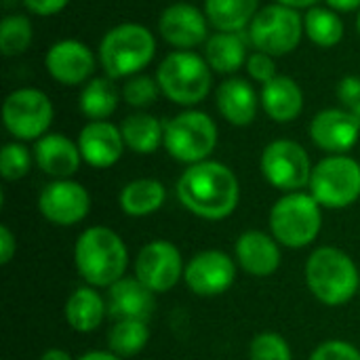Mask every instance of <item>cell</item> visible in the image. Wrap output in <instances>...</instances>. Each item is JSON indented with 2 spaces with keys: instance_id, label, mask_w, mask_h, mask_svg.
<instances>
[{
  "instance_id": "34",
  "label": "cell",
  "mask_w": 360,
  "mask_h": 360,
  "mask_svg": "<svg viewBox=\"0 0 360 360\" xmlns=\"http://www.w3.org/2000/svg\"><path fill=\"white\" fill-rule=\"evenodd\" d=\"M249 360H293V352L281 333L264 331L251 340Z\"/></svg>"
},
{
  "instance_id": "25",
  "label": "cell",
  "mask_w": 360,
  "mask_h": 360,
  "mask_svg": "<svg viewBox=\"0 0 360 360\" xmlns=\"http://www.w3.org/2000/svg\"><path fill=\"white\" fill-rule=\"evenodd\" d=\"M167 200V188L154 177H139L129 181L118 196L120 209L129 217H148L162 209Z\"/></svg>"
},
{
  "instance_id": "9",
  "label": "cell",
  "mask_w": 360,
  "mask_h": 360,
  "mask_svg": "<svg viewBox=\"0 0 360 360\" xmlns=\"http://www.w3.org/2000/svg\"><path fill=\"white\" fill-rule=\"evenodd\" d=\"M304 36V17L285 4H270L257 11L249 25V40L262 53L272 57L289 55Z\"/></svg>"
},
{
  "instance_id": "4",
  "label": "cell",
  "mask_w": 360,
  "mask_h": 360,
  "mask_svg": "<svg viewBox=\"0 0 360 360\" xmlns=\"http://www.w3.org/2000/svg\"><path fill=\"white\" fill-rule=\"evenodd\" d=\"M156 55V40L141 23H120L105 32L99 42V61L110 78L139 74Z\"/></svg>"
},
{
  "instance_id": "7",
  "label": "cell",
  "mask_w": 360,
  "mask_h": 360,
  "mask_svg": "<svg viewBox=\"0 0 360 360\" xmlns=\"http://www.w3.org/2000/svg\"><path fill=\"white\" fill-rule=\"evenodd\" d=\"M217 139L215 120L200 110H186L165 122V150L188 167L209 160Z\"/></svg>"
},
{
  "instance_id": "21",
  "label": "cell",
  "mask_w": 360,
  "mask_h": 360,
  "mask_svg": "<svg viewBox=\"0 0 360 360\" xmlns=\"http://www.w3.org/2000/svg\"><path fill=\"white\" fill-rule=\"evenodd\" d=\"M34 162L53 179H72V175L80 169L82 154L78 141H72L59 133H46L34 146Z\"/></svg>"
},
{
  "instance_id": "2",
  "label": "cell",
  "mask_w": 360,
  "mask_h": 360,
  "mask_svg": "<svg viewBox=\"0 0 360 360\" xmlns=\"http://www.w3.org/2000/svg\"><path fill=\"white\" fill-rule=\"evenodd\" d=\"M74 266L80 278L95 289H110L124 278L129 249L118 232L108 226H91L76 238Z\"/></svg>"
},
{
  "instance_id": "39",
  "label": "cell",
  "mask_w": 360,
  "mask_h": 360,
  "mask_svg": "<svg viewBox=\"0 0 360 360\" xmlns=\"http://www.w3.org/2000/svg\"><path fill=\"white\" fill-rule=\"evenodd\" d=\"M68 2L70 0H23L25 8L34 15H40V17H49V15L63 11L68 6Z\"/></svg>"
},
{
  "instance_id": "29",
  "label": "cell",
  "mask_w": 360,
  "mask_h": 360,
  "mask_svg": "<svg viewBox=\"0 0 360 360\" xmlns=\"http://www.w3.org/2000/svg\"><path fill=\"white\" fill-rule=\"evenodd\" d=\"M78 108L89 120H108L118 108V89L114 84V78H91L80 91Z\"/></svg>"
},
{
  "instance_id": "12",
  "label": "cell",
  "mask_w": 360,
  "mask_h": 360,
  "mask_svg": "<svg viewBox=\"0 0 360 360\" xmlns=\"http://www.w3.org/2000/svg\"><path fill=\"white\" fill-rule=\"evenodd\" d=\"M184 272L181 251L171 240L156 238L143 245L135 257V276L156 295L171 291L184 278Z\"/></svg>"
},
{
  "instance_id": "17",
  "label": "cell",
  "mask_w": 360,
  "mask_h": 360,
  "mask_svg": "<svg viewBox=\"0 0 360 360\" xmlns=\"http://www.w3.org/2000/svg\"><path fill=\"white\" fill-rule=\"evenodd\" d=\"M160 36L179 51H190L202 44L207 38V17L188 2H175L167 6L158 19Z\"/></svg>"
},
{
  "instance_id": "11",
  "label": "cell",
  "mask_w": 360,
  "mask_h": 360,
  "mask_svg": "<svg viewBox=\"0 0 360 360\" xmlns=\"http://www.w3.org/2000/svg\"><path fill=\"white\" fill-rule=\"evenodd\" d=\"M259 169L272 188L283 192H300L310 186L314 167L302 143L293 139H276L264 148Z\"/></svg>"
},
{
  "instance_id": "14",
  "label": "cell",
  "mask_w": 360,
  "mask_h": 360,
  "mask_svg": "<svg viewBox=\"0 0 360 360\" xmlns=\"http://www.w3.org/2000/svg\"><path fill=\"white\" fill-rule=\"evenodd\" d=\"M38 211L55 226H76L91 211V194L74 179H53L38 196Z\"/></svg>"
},
{
  "instance_id": "27",
  "label": "cell",
  "mask_w": 360,
  "mask_h": 360,
  "mask_svg": "<svg viewBox=\"0 0 360 360\" xmlns=\"http://www.w3.org/2000/svg\"><path fill=\"white\" fill-rule=\"evenodd\" d=\"M120 133L124 146L135 154H152L165 146V122L148 112L127 116L120 124Z\"/></svg>"
},
{
  "instance_id": "40",
  "label": "cell",
  "mask_w": 360,
  "mask_h": 360,
  "mask_svg": "<svg viewBox=\"0 0 360 360\" xmlns=\"http://www.w3.org/2000/svg\"><path fill=\"white\" fill-rule=\"evenodd\" d=\"M17 253V236L11 232L6 224L0 226V264L6 266Z\"/></svg>"
},
{
  "instance_id": "30",
  "label": "cell",
  "mask_w": 360,
  "mask_h": 360,
  "mask_svg": "<svg viewBox=\"0 0 360 360\" xmlns=\"http://www.w3.org/2000/svg\"><path fill=\"white\" fill-rule=\"evenodd\" d=\"M306 36L321 49H331L344 38V21L333 8L312 6L304 15Z\"/></svg>"
},
{
  "instance_id": "5",
  "label": "cell",
  "mask_w": 360,
  "mask_h": 360,
  "mask_svg": "<svg viewBox=\"0 0 360 360\" xmlns=\"http://www.w3.org/2000/svg\"><path fill=\"white\" fill-rule=\"evenodd\" d=\"M270 234L287 249L310 247L323 230V207L312 194L287 192L270 209Z\"/></svg>"
},
{
  "instance_id": "20",
  "label": "cell",
  "mask_w": 360,
  "mask_h": 360,
  "mask_svg": "<svg viewBox=\"0 0 360 360\" xmlns=\"http://www.w3.org/2000/svg\"><path fill=\"white\" fill-rule=\"evenodd\" d=\"M108 314L114 321L150 323L156 310V293H152L137 276H124L108 289Z\"/></svg>"
},
{
  "instance_id": "44",
  "label": "cell",
  "mask_w": 360,
  "mask_h": 360,
  "mask_svg": "<svg viewBox=\"0 0 360 360\" xmlns=\"http://www.w3.org/2000/svg\"><path fill=\"white\" fill-rule=\"evenodd\" d=\"M276 2L297 11V8H312V6H316V2H319V0H276Z\"/></svg>"
},
{
  "instance_id": "31",
  "label": "cell",
  "mask_w": 360,
  "mask_h": 360,
  "mask_svg": "<svg viewBox=\"0 0 360 360\" xmlns=\"http://www.w3.org/2000/svg\"><path fill=\"white\" fill-rule=\"evenodd\" d=\"M150 342V327L143 321H114L108 331V350L120 359L137 356Z\"/></svg>"
},
{
  "instance_id": "10",
  "label": "cell",
  "mask_w": 360,
  "mask_h": 360,
  "mask_svg": "<svg viewBox=\"0 0 360 360\" xmlns=\"http://www.w3.org/2000/svg\"><path fill=\"white\" fill-rule=\"evenodd\" d=\"M53 103L40 89L23 86L6 95L2 105V122L19 141H38L53 124Z\"/></svg>"
},
{
  "instance_id": "43",
  "label": "cell",
  "mask_w": 360,
  "mask_h": 360,
  "mask_svg": "<svg viewBox=\"0 0 360 360\" xmlns=\"http://www.w3.org/2000/svg\"><path fill=\"white\" fill-rule=\"evenodd\" d=\"M40 360H74V359H72V354H70L68 350H63V348H49V350H44V352H42Z\"/></svg>"
},
{
  "instance_id": "22",
  "label": "cell",
  "mask_w": 360,
  "mask_h": 360,
  "mask_svg": "<svg viewBox=\"0 0 360 360\" xmlns=\"http://www.w3.org/2000/svg\"><path fill=\"white\" fill-rule=\"evenodd\" d=\"M215 105L224 120L234 127H249L257 116V93L245 78H228L215 93Z\"/></svg>"
},
{
  "instance_id": "32",
  "label": "cell",
  "mask_w": 360,
  "mask_h": 360,
  "mask_svg": "<svg viewBox=\"0 0 360 360\" xmlns=\"http://www.w3.org/2000/svg\"><path fill=\"white\" fill-rule=\"evenodd\" d=\"M34 38L32 23L25 15H6L0 23V51L6 57L21 55L30 49Z\"/></svg>"
},
{
  "instance_id": "26",
  "label": "cell",
  "mask_w": 360,
  "mask_h": 360,
  "mask_svg": "<svg viewBox=\"0 0 360 360\" xmlns=\"http://www.w3.org/2000/svg\"><path fill=\"white\" fill-rule=\"evenodd\" d=\"M205 59L217 74H234L240 70L249 55L240 32H217L205 44Z\"/></svg>"
},
{
  "instance_id": "46",
  "label": "cell",
  "mask_w": 360,
  "mask_h": 360,
  "mask_svg": "<svg viewBox=\"0 0 360 360\" xmlns=\"http://www.w3.org/2000/svg\"><path fill=\"white\" fill-rule=\"evenodd\" d=\"M356 30H359V34H360V13H359V17H356Z\"/></svg>"
},
{
  "instance_id": "47",
  "label": "cell",
  "mask_w": 360,
  "mask_h": 360,
  "mask_svg": "<svg viewBox=\"0 0 360 360\" xmlns=\"http://www.w3.org/2000/svg\"><path fill=\"white\" fill-rule=\"evenodd\" d=\"M359 293H360V291H359Z\"/></svg>"
},
{
  "instance_id": "36",
  "label": "cell",
  "mask_w": 360,
  "mask_h": 360,
  "mask_svg": "<svg viewBox=\"0 0 360 360\" xmlns=\"http://www.w3.org/2000/svg\"><path fill=\"white\" fill-rule=\"evenodd\" d=\"M308 360H360V350L346 340H327L312 350Z\"/></svg>"
},
{
  "instance_id": "18",
  "label": "cell",
  "mask_w": 360,
  "mask_h": 360,
  "mask_svg": "<svg viewBox=\"0 0 360 360\" xmlns=\"http://www.w3.org/2000/svg\"><path fill=\"white\" fill-rule=\"evenodd\" d=\"M78 148L89 167L110 169L122 158L127 146L116 124L108 120H89L78 133Z\"/></svg>"
},
{
  "instance_id": "19",
  "label": "cell",
  "mask_w": 360,
  "mask_h": 360,
  "mask_svg": "<svg viewBox=\"0 0 360 360\" xmlns=\"http://www.w3.org/2000/svg\"><path fill=\"white\" fill-rule=\"evenodd\" d=\"M236 264L251 276L266 278L281 268V245L272 234L262 230H247L234 245Z\"/></svg>"
},
{
  "instance_id": "41",
  "label": "cell",
  "mask_w": 360,
  "mask_h": 360,
  "mask_svg": "<svg viewBox=\"0 0 360 360\" xmlns=\"http://www.w3.org/2000/svg\"><path fill=\"white\" fill-rule=\"evenodd\" d=\"M76 360H122L118 354H114L112 350H91L84 352L82 356H78Z\"/></svg>"
},
{
  "instance_id": "45",
  "label": "cell",
  "mask_w": 360,
  "mask_h": 360,
  "mask_svg": "<svg viewBox=\"0 0 360 360\" xmlns=\"http://www.w3.org/2000/svg\"><path fill=\"white\" fill-rule=\"evenodd\" d=\"M348 110L352 112V116H354V118L359 120V124H360V101H359V103H356V105H352V108H348Z\"/></svg>"
},
{
  "instance_id": "42",
  "label": "cell",
  "mask_w": 360,
  "mask_h": 360,
  "mask_svg": "<svg viewBox=\"0 0 360 360\" xmlns=\"http://www.w3.org/2000/svg\"><path fill=\"white\" fill-rule=\"evenodd\" d=\"M329 4V8L333 11H342V13H348V11H354L360 6V0H325Z\"/></svg>"
},
{
  "instance_id": "24",
  "label": "cell",
  "mask_w": 360,
  "mask_h": 360,
  "mask_svg": "<svg viewBox=\"0 0 360 360\" xmlns=\"http://www.w3.org/2000/svg\"><path fill=\"white\" fill-rule=\"evenodd\" d=\"M68 325L76 333H93L101 327L108 314V302L95 287H78L65 302L63 308Z\"/></svg>"
},
{
  "instance_id": "28",
  "label": "cell",
  "mask_w": 360,
  "mask_h": 360,
  "mask_svg": "<svg viewBox=\"0 0 360 360\" xmlns=\"http://www.w3.org/2000/svg\"><path fill=\"white\" fill-rule=\"evenodd\" d=\"M259 11V0H205V15L217 32H243Z\"/></svg>"
},
{
  "instance_id": "23",
  "label": "cell",
  "mask_w": 360,
  "mask_h": 360,
  "mask_svg": "<svg viewBox=\"0 0 360 360\" xmlns=\"http://www.w3.org/2000/svg\"><path fill=\"white\" fill-rule=\"evenodd\" d=\"M262 108L274 122H293L304 110V91L291 76H276L262 89Z\"/></svg>"
},
{
  "instance_id": "3",
  "label": "cell",
  "mask_w": 360,
  "mask_h": 360,
  "mask_svg": "<svg viewBox=\"0 0 360 360\" xmlns=\"http://www.w3.org/2000/svg\"><path fill=\"white\" fill-rule=\"evenodd\" d=\"M310 293L325 306H344L360 291V274L354 259L338 247H319L304 268Z\"/></svg>"
},
{
  "instance_id": "6",
  "label": "cell",
  "mask_w": 360,
  "mask_h": 360,
  "mask_svg": "<svg viewBox=\"0 0 360 360\" xmlns=\"http://www.w3.org/2000/svg\"><path fill=\"white\" fill-rule=\"evenodd\" d=\"M156 80L165 97L177 105H196L211 91V68L192 51H173L162 59Z\"/></svg>"
},
{
  "instance_id": "8",
  "label": "cell",
  "mask_w": 360,
  "mask_h": 360,
  "mask_svg": "<svg viewBox=\"0 0 360 360\" xmlns=\"http://www.w3.org/2000/svg\"><path fill=\"white\" fill-rule=\"evenodd\" d=\"M308 188L323 209H348L360 198V162L348 154H329L314 165Z\"/></svg>"
},
{
  "instance_id": "37",
  "label": "cell",
  "mask_w": 360,
  "mask_h": 360,
  "mask_svg": "<svg viewBox=\"0 0 360 360\" xmlns=\"http://www.w3.org/2000/svg\"><path fill=\"white\" fill-rule=\"evenodd\" d=\"M245 68H247V74H249L253 80L262 82V84H266V82H270L272 78L278 76V74H276L274 57L268 55V53H262V51H255L253 55H249Z\"/></svg>"
},
{
  "instance_id": "35",
  "label": "cell",
  "mask_w": 360,
  "mask_h": 360,
  "mask_svg": "<svg viewBox=\"0 0 360 360\" xmlns=\"http://www.w3.org/2000/svg\"><path fill=\"white\" fill-rule=\"evenodd\" d=\"M160 84L156 78L143 76V74H135L131 78H127V82L122 84V99L131 105V108H148L152 105L158 95H160Z\"/></svg>"
},
{
  "instance_id": "38",
  "label": "cell",
  "mask_w": 360,
  "mask_h": 360,
  "mask_svg": "<svg viewBox=\"0 0 360 360\" xmlns=\"http://www.w3.org/2000/svg\"><path fill=\"white\" fill-rule=\"evenodd\" d=\"M338 97L346 105V110L356 105L360 101V76H344L338 84Z\"/></svg>"
},
{
  "instance_id": "13",
  "label": "cell",
  "mask_w": 360,
  "mask_h": 360,
  "mask_svg": "<svg viewBox=\"0 0 360 360\" xmlns=\"http://www.w3.org/2000/svg\"><path fill=\"white\" fill-rule=\"evenodd\" d=\"M184 281L198 297L224 295L236 283V262L219 249L200 251L186 264Z\"/></svg>"
},
{
  "instance_id": "1",
  "label": "cell",
  "mask_w": 360,
  "mask_h": 360,
  "mask_svg": "<svg viewBox=\"0 0 360 360\" xmlns=\"http://www.w3.org/2000/svg\"><path fill=\"white\" fill-rule=\"evenodd\" d=\"M179 202L207 221L228 219L240 202V184L230 167L217 160H202L186 167L177 179Z\"/></svg>"
},
{
  "instance_id": "16",
  "label": "cell",
  "mask_w": 360,
  "mask_h": 360,
  "mask_svg": "<svg viewBox=\"0 0 360 360\" xmlns=\"http://www.w3.org/2000/svg\"><path fill=\"white\" fill-rule=\"evenodd\" d=\"M310 137L327 154H346L359 143L360 124L350 110L329 108L312 118Z\"/></svg>"
},
{
  "instance_id": "15",
  "label": "cell",
  "mask_w": 360,
  "mask_h": 360,
  "mask_svg": "<svg viewBox=\"0 0 360 360\" xmlns=\"http://www.w3.org/2000/svg\"><path fill=\"white\" fill-rule=\"evenodd\" d=\"M44 68L59 84L76 86L89 82L95 70V55L80 40H59L44 55Z\"/></svg>"
},
{
  "instance_id": "33",
  "label": "cell",
  "mask_w": 360,
  "mask_h": 360,
  "mask_svg": "<svg viewBox=\"0 0 360 360\" xmlns=\"http://www.w3.org/2000/svg\"><path fill=\"white\" fill-rule=\"evenodd\" d=\"M32 152L21 141H11L0 152V173L4 181H19L32 169Z\"/></svg>"
}]
</instances>
